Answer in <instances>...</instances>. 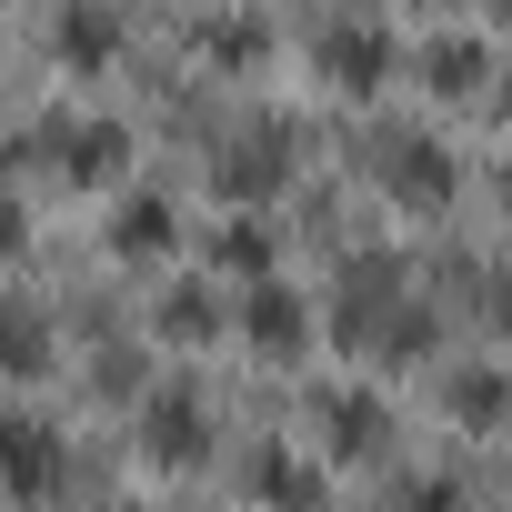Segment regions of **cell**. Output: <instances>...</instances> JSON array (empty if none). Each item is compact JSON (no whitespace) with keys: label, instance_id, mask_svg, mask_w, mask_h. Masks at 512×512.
Wrapping results in <instances>:
<instances>
[{"label":"cell","instance_id":"obj_1","mask_svg":"<svg viewBox=\"0 0 512 512\" xmlns=\"http://www.w3.org/2000/svg\"><path fill=\"white\" fill-rule=\"evenodd\" d=\"M382 51H392V41H382V31H362V21H332V31H322V61H332V71H352V81H362V71H382Z\"/></svg>","mask_w":512,"mask_h":512},{"label":"cell","instance_id":"obj_2","mask_svg":"<svg viewBox=\"0 0 512 512\" xmlns=\"http://www.w3.org/2000/svg\"><path fill=\"white\" fill-rule=\"evenodd\" d=\"M151 452H171V462H181V452H201V422L181 412V392H171V402L151 412Z\"/></svg>","mask_w":512,"mask_h":512},{"label":"cell","instance_id":"obj_3","mask_svg":"<svg viewBox=\"0 0 512 512\" xmlns=\"http://www.w3.org/2000/svg\"><path fill=\"white\" fill-rule=\"evenodd\" d=\"M41 362V332H31V312H0V372H31Z\"/></svg>","mask_w":512,"mask_h":512},{"label":"cell","instance_id":"obj_4","mask_svg":"<svg viewBox=\"0 0 512 512\" xmlns=\"http://www.w3.org/2000/svg\"><path fill=\"white\" fill-rule=\"evenodd\" d=\"M292 332H302V302H282V292L251 302V342H292Z\"/></svg>","mask_w":512,"mask_h":512},{"label":"cell","instance_id":"obj_5","mask_svg":"<svg viewBox=\"0 0 512 512\" xmlns=\"http://www.w3.org/2000/svg\"><path fill=\"white\" fill-rule=\"evenodd\" d=\"M221 262H231V272H262L272 251H262V231H251V221H231V231H221Z\"/></svg>","mask_w":512,"mask_h":512},{"label":"cell","instance_id":"obj_6","mask_svg":"<svg viewBox=\"0 0 512 512\" xmlns=\"http://www.w3.org/2000/svg\"><path fill=\"white\" fill-rule=\"evenodd\" d=\"M151 241H161V201H131L121 211V251H151Z\"/></svg>","mask_w":512,"mask_h":512},{"label":"cell","instance_id":"obj_7","mask_svg":"<svg viewBox=\"0 0 512 512\" xmlns=\"http://www.w3.org/2000/svg\"><path fill=\"white\" fill-rule=\"evenodd\" d=\"M462 422H502V382H492V372L462 382Z\"/></svg>","mask_w":512,"mask_h":512},{"label":"cell","instance_id":"obj_8","mask_svg":"<svg viewBox=\"0 0 512 512\" xmlns=\"http://www.w3.org/2000/svg\"><path fill=\"white\" fill-rule=\"evenodd\" d=\"M11 251H21V211H11V201H0V262H11Z\"/></svg>","mask_w":512,"mask_h":512},{"label":"cell","instance_id":"obj_9","mask_svg":"<svg viewBox=\"0 0 512 512\" xmlns=\"http://www.w3.org/2000/svg\"><path fill=\"white\" fill-rule=\"evenodd\" d=\"M111 512H131V502H111Z\"/></svg>","mask_w":512,"mask_h":512}]
</instances>
